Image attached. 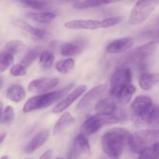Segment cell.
<instances>
[{
	"label": "cell",
	"instance_id": "44dd1931",
	"mask_svg": "<svg viewBox=\"0 0 159 159\" xmlns=\"http://www.w3.org/2000/svg\"><path fill=\"white\" fill-rule=\"evenodd\" d=\"M26 91L24 88L20 85H12L6 92V97L14 102H20L26 97Z\"/></svg>",
	"mask_w": 159,
	"mask_h": 159
},
{
	"label": "cell",
	"instance_id": "cb8c5ba5",
	"mask_svg": "<svg viewBox=\"0 0 159 159\" xmlns=\"http://www.w3.org/2000/svg\"><path fill=\"white\" fill-rule=\"evenodd\" d=\"M82 45L76 42H68L65 43L61 47V54L63 56L69 57V56L75 55L82 51Z\"/></svg>",
	"mask_w": 159,
	"mask_h": 159
},
{
	"label": "cell",
	"instance_id": "60d3db41",
	"mask_svg": "<svg viewBox=\"0 0 159 159\" xmlns=\"http://www.w3.org/2000/svg\"><path fill=\"white\" fill-rule=\"evenodd\" d=\"M64 1H71V0H64Z\"/></svg>",
	"mask_w": 159,
	"mask_h": 159
},
{
	"label": "cell",
	"instance_id": "484cf974",
	"mask_svg": "<svg viewBox=\"0 0 159 159\" xmlns=\"http://www.w3.org/2000/svg\"><path fill=\"white\" fill-rule=\"evenodd\" d=\"M54 61V55L49 51H43L39 55V63L43 69H49L51 68Z\"/></svg>",
	"mask_w": 159,
	"mask_h": 159
},
{
	"label": "cell",
	"instance_id": "d4e9b609",
	"mask_svg": "<svg viewBox=\"0 0 159 159\" xmlns=\"http://www.w3.org/2000/svg\"><path fill=\"white\" fill-rule=\"evenodd\" d=\"M159 158V141L144 148L139 154V158Z\"/></svg>",
	"mask_w": 159,
	"mask_h": 159
},
{
	"label": "cell",
	"instance_id": "9a60e30c",
	"mask_svg": "<svg viewBox=\"0 0 159 159\" xmlns=\"http://www.w3.org/2000/svg\"><path fill=\"white\" fill-rule=\"evenodd\" d=\"M96 113L99 114H115L117 115V103L113 98L99 100V102L95 107Z\"/></svg>",
	"mask_w": 159,
	"mask_h": 159
},
{
	"label": "cell",
	"instance_id": "1f68e13d",
	"mask_svg": "<svg viewBox=\"0 0 159 159\" xmlns=\"http://www.w3.org/2000/svg\"><path fill=\"white\" fill-rule=\"evenodd\" d=\"M14 117H15V113H14L13 107L12 106H7L4 110H2L0 122L5 125H9L12 123Z\"/></svg>",
	"mask_w": 159,
	"mask_h": 159
},
{
	"label": "cell",
	"instance_id": "836d02e7",
	"mask_svg": "<svg viewBox=\"0 0 159 159\" xmlns=\"http://www.w3.org/2000/svg\"><path fill=\"white\" fill-rule=\"evenodd\" d=\"M122 16H113L104 19V20H100V26L101 28L111 27V26L119 24L122 21Z\"/></svg>",
	"mask_w": 159,
	"mask_h": 159
},
{
	"label": "cell",
	"instance_id": "7402d4cb",
	"mask_svg": "<svg viewBox=\"0 0 159 159\" xmlns=\"http://www.w3.org/2000/svg\"><path fill=\"white\" fill-rule=\"evenodd\" d=\"M121 1H124V0H84V1L75 3L73 7L76 9H84L97 7L102 5L110 4V3L119 2Z\"/></svg>",
	"mask_w": 159,
	"mask_h": 159
},
{
	"label": "cell",
	"instance_id": "4316f807",
	"mask_svg": "<svg viewBox=\"0 0 159 159\" xmlns=\"http://www.w3.org/2000/svg\"><path fill=\"white\" fill-rule=\"evenodd\" d=\"M14 62V55L6 50L0 53V73L4 72Z\"/></svg>",
	"mask_w": 159,
	"mask_h": 159
},
{
	"label": "cell",
	"instance_id": "5bb4252c",
	"mask_svg": "<svg viewBox=\"0 0 159 159\" xmlns=\"http://www.w3.org/2000/svg\"><path fill=\"white\" fill-rule=\"evenodd\" d=\"M68 30H94L101 28L100 20H72L65 23Z\"/></svg>",
	"mask_w": 159,
	"mask_h": 159
},
{
	"label": "cell",
	"instance_id": "7a4b0ae2",
	"mask_svg": "<svg viewBox=\"0 0 159 159\" xmlns=\"http://www.w3.org/2000/svg\"><path fill=\"white\" fill-rule=\"evenodd\" d=\"M73 85H69L60 90L51 93H43L30 98L23 106V111L24 113H30L34 110H40L50 107L64 97L72 89Z\"/></svg>",
	"mask_w": 159,
	"mask_h": 159
},
{
	"label": "cell",
	"instance_id": "d590c367",
	"mask_svg": "<svg viewBox=\"0 0 159 159\" xmlns=\"http://www.w3.org/2000/svg\"><path fill=\"white\" fill-rule=\"evenodd\" d=\"M148 35V37H150L152 39L151 41L152 42H155V43H158L159 44V30H155V31H152V32H149Z\"/></svg>",
	"mask_w": 159,
	"mask_h": 159
},
{
	"label": "cell",
	"instance_id": "603a6c76",
	"mask_svg": "<svg viewBox=\"0 0 159 159\" xmlns=\"http://www.w3.org/2000/svg\"><path fill=\"white\" fill-rule=\"evenodd\" d=\"M28 18L38 23H49L55 19V14L51 12H28L26 14Z\"/></svg>",
	"mask_w": 159,
	"mask_h": 159
},
{
	"label": "cell",
	"instance_id": "3957f363",
	"mask_svg": "<svg viewBox=\"0 0 159 159\" xmlns=\"http://www.w3.org/2000/svg\"><path fill=\"white\" fill-rule=\"evenodd\" d=\"M159 141V129L140 130L130 135L128 147L133 153L140 154L144 148Z\"/></svg>",
	"mask_w": 159,
	"mask_h": 159
},
{
	"label": "cell",
	"instance_id": "8992f818",
	"mask_svg": "<svg viewBox=\"0 0 159 159\" xmlns=\"http://www.w3.org/2000/svg\"><path fill=\"white\" fill-rule=\"evenodd\" d=\"M158 43L155 42L150 41L149 43L139 47L138 48L135 49L130 54L125 56L124 59L123 60V65H135L136 67L141 68L145 65V61L152 53L155 51Z\"/></svg>",
	"mask_w": 159,
	"mask_h": 159
},
{
	"label": "cell",
	"instance_id": "e0dca14e",
	"mask_svg": "<svg viewBox=\"0 0 159 159\" xmlns=\"http://www.w3.org/2000/svg\"><path fill=\"white\" fill-rule=\"evenodd\" d=\"M49 137V131L48 130H43L37 133L32 139L30 141L27 145L25 148V151L27 153H32L36 150L40 148L47 141Z\"/></svg>",
	"mask_w": 159,
	"mask_h": 159
},
{
	"label": "cell",
	"instance_id": "74e56055",
	"mask_svg": "<svg viewBox=\"0 0 159 159\" xmlns=\"http://www.w3.org/2000/svg\"><path fill=\"white\" fill-rule=\"evenodd\" d=\"M5 138H6V134H0V144L3 142Z\"/></svg>",
	"mask_w": 159,
	"mask_h": 159
},
{
	"label": "cell",
	"instance_id": "6da1fadb",
	"mask_svg": "<svg viewBox=\"0 0 159 159\" xmlns=\"http://www.w3.org/2000/svg\"><path fill=\"white\" fill-rule=\"evenodd\" d=\"M131 134L124 128L114 127L106 132L101 138L102 150L107 156L117 158L129 145Z\"/></svg>",
	"mask_w": 159,
	"mask_h": 159
},
{
	"label": "cell",
	"instance_id": "83f0119b",
	"mask_svg": "<svg viewBox=\"0 0 159 159\" xmlns=\"http://www.w3.org/2000/svg\"><path fill=\"white\" fill-rule=\"evenodd\" d=\"M145 124L153 128L159 129V105L153 106L146 119Z\"/></svg>",
	"mask_w": 159,
	"mask_h": 159
},
{
	"label": "cell",
	"instance_id": "30bf717a",
	"mask_svg": "<svg viewBox=\"0 0 159 159\" xmlns=\"http://www.w3.org/2000/svg\"><path fill=\"white\" fill-rule=\"evenodd\" d=\"M87 87L84 85H80L76 87L73 91H71L69 94L65 96L61 99V100L54 106L52 110L53 113H60L63 112L64 110H67L71 104L75 102L85 91H86Z\"/></svg>",
	"mask_w": 159,
	"mask_h": 159
},
{
	"label": "cell",
	"instance_id": "f1b7e54d",
	"mask_svg": "<svg viewBox=\"0 0 159 159\" xmlns=\"http://www.w3.org/2000/svg\"><path fill=\"white\" fill-rule=\"evenodd\" d=\"M74 67L75 61L72 58L59 61L55 65L56 70L61 74H67L69 71H71L74 68Z\"/></svg>",
	"mask_w": 159,
	"mask_h": 159
},
{
	"label": "cell",
	"instance_id": "2e32d148",
	"mask_svg": "<svg viewBox=\"0 0 159 159\" xmlns=\"http://www.w3.org/2000/svg\"><path fill=\"white\" fill-rule=\"evenodd\" d=\"M135 92H136V88L132 84V82H130L121 87L112 98H113L119 103L126 105L131 100L132 96L134 94Z\"/></svg>",
	"mask_w": 159,
	"mask_h": 159
},
{
	"label": "cell",
	"instance_id": "d6a6232c",
	"mask_svg": "<svg viewBox=\"0 0 159 159\" xmlns=\"http://www.w3.org/2000/svg\"><path fill=\"white\" fill-rule=\"evenodd\" d=\"M23 6L35 10H42L47 7L45 2L42 0H19Z\"/></svg>",
	"mask_w": 159,
	"mask_h": 159
},
{
	"label": "cell",
	"instance_id": "7c38bea8",
	"mask_svg": "<svg viewBox=\"0 0 159 159\" xmlns=\"http://www.w3.org/2000/svg\"><path fill=\"white\" fill-rule=\"evenodd\" d=\"M90 154H91V148L88 139L85 135L80 134L75 139L68 158H78L82 155H90Z\"/></svg>",
	"mask_w": 159,
	"mask_h": 159
},
{
	"label": "cell",
	"instance_id": "d6986e66",
	"mask_svg": "<svg viewBox=\"0 0 159 159\" xmlns=\"http://www.w3.org/2000/svg\"><path fill=\"white\" fill-rule=\"evenodd\" d=\"M14 23L16 26L20 27L23 30L26 31L29 34H31L33 37L37 39H43L46 36V30L40 28H36L31 26L30 24L21 20H16L14 21Z\"/></svg>",
	"mask_w": 159,
	"mask_h": 159
},
{
	"label": "cell",
	"instance_id": "4fadbf2b",
	"mask_svg": "<svg viewBox=\"0 0 159 159\" xmlns=\"http://www.w3.org/2000/svg\"><path fill=\"white\" fill-rule=\"evenodd\" d=\"M134 44V40L131 37L116 39L112 41L107 48V52L109 54H120L128 51Z\"/></svg>",
	"mask_w": 159,
	"mask_h": 159
},
{
	"label": "cell",
	"instance_id": "f546056e",
	"mask_svg": "<svg viewBox=\"0 0 159 159\" xmlns=\"http://www.w3.org/2000/svg\"><path fill=\"white\" fill-rule=\"evenodd\" d=\"M26 48V45L23 42H22L20 40H10L6 44V50L11 53L12 54L15 55V54H19L21 51L24 50Z\"/></svg>",
	"mask_w": 159,
	"mask_h": 159
},
{
	"label": "cell",
	"instance_id": "ab89813d",
	"mask_svg": "<svg viewBox=\"0 0 159 159\" xmlns=\"http://www.w3.org/2000/svg\"><path fill=\"white\" fill-rule=\"evenodd\" d=\"M9 158V156H2L1 158Z\"/></svg>",
	"mask_w": 159,
	"mask_h": 159
},
{
	"label": "cell",
	"instance_id": "277c9868",
	"mask_svg": "<svg viewBox=\"0 0 159 159\" xmlns=\"http://www.w3.org/2000/svg\"><path fill=\"white\" fill-rule=\"evenodd\" d=\"M120 121V119L115 114H99L89 117L81 127V134L89 136L96 133L101 127L105 125L115 124Z\"/></svg>",
	"mask_w": 159,
	"mask_h": 159
},
{
	"label": "cell",
	"instance_id": "8fae6325",
	"mask_svg": "<svg viewBox=\"0 0 159 159\" xmlns=\"http://www.w3.org/2000/svg\"><path fill=\"white\" fill-rule=\"evenodd\" d=\"M59 83L57 78H42L29 83L28 90L34 93H43L53 89Z\"/></svg>",
	"mask_w": 159,
	"mask_h": 159
},
{
	"label": "cell",
	"instance_id": "9c48e42d",
	"mask_svg": "<svg viewBox=\"0 0 159 159\" xmlns=\"http://www.w3.org/2000/svg\"><path fill=\"white\" fill-rule=\"evenodd\" d=\"M133 73L129 67L120 68L112 76L110 81V94L111 97H113L116 92L126 84L132 82Z\"/></svg>",
	"mask_w": 159,
	"mask_h": 159
},
{
	"label": "cell",
	"instance_id": "52a82bcc",
	"mask_svg": "<svg viewBox=\"0 0 159 159\" xmlns=\"http://www.w3.org/2000/svg\"><path fill=\"white\" fill-rule=\"evenodd\" d=\"M153 106V101L149 96L141 95L135 98L130 106V110L135 123L139 125L145 124L148 115Z\"/></svg>",
	"mask_w": 159,
	"mask_h": 159
},
{
	"label": "cell",
	"instance_id": "ffe728a7",
	"mask_svg": "<svg viewBox=\"0 0 159 159\" xmlns=\"http://www.w3.org/2000/svg\"><path fill=\"white\" fill-rule=\"evenodd\" d=\"M159 84V74L143 73L139 78V85L143 90L148 91Z\"/></svg>",
	"mask_w": 159,
	"mask_h": 159
},
{
	"label": "cell",
	"instance_id": "ba28073f",
	"mask_svg": "<svg viewBox=\"0 0 159 159\" xmlns=\"http://www.w3.org/2000/svg\"><path fill=\"white\" fill-rule=\"evenodd\" d=\"M107 89L106 85H99L90 89L79 101L76 106V110L78 111H89L95 108L102 95L107 91Z\"/></svg>",
	"mask_w": 159,
	"mask_h": 159
},
{
	"label": "cell",
	"instance_id": "e575fe53",
	"mask_svg": "<svg viewBox=\"0 0 159 159\" xmlns=\"http://www.w3.org/2000/svg\"><path fill=\"white\" fill-rule=\"evenodd\" d=\"M26 71H27V68L23 66L21 63H19L11 68L10 74L15 77H19V76L25 75L26 74Z\"/></svg>",
	"mask_w": 159,
	"mask_h": 159
},
{
	"label": "cell",
	"instance_id": "8d00e7d4",
	"mask_svg": "<svg viewBox=\"0 0 159 159\" xmlns=\"http://www.w3.org/2000/svg\"><path fill=\"white\" fill-rule=\"evenodd\" d=\"M53 152L52 150H48L40 157V158H51L52 157Z\"/></svg>",
	"mask_w": 159,
	"mask_h": 159
},
{
	"label": "cell",
	"instance_id": "ac0fdd59",
	"mask_svg": "<svg viewBox=\"0 0 159 159\" xmlns=\"http://www.w3.org/2000/svg\"><path fill=\"white\" fill-rule=\"evenodd\" d=\"M75 123V120L69 112H65L55 124L54 127V134L57 135L63 133L65 130Z\"/></svg>",
	"mask_w": 159,
	"mask_h": 159
},
{
	"label": "cell",
	"instance_id": "4dcf8cb0",
	"mask_svg": "<svg viewBox=\"0 0 159 159\" xmlns=\"http://www.w3.org/2000/svg\"><path fill=\"white\" fill-rule=\"evenodd\" d=\"M40 54V49L39 48H34V49L30 50L26 55L23 57V58L22 59L21 62L20 63L25 66L26 68L30 66L33 63H34V61L39 57Z\"/></svg>",
	"mask_w": 159,
	"mask_h": 159
},
{
	"label": "cell",
	"instance_id": "f35d334b",
	"mask_svg": "<svg viewBox=\"0 0 159 159\" xmlns=\"http://www.w3.org/2000/svg\"><path fill=\"white\" fill-rule=\"evenodd\" d=\"M3 110V104L2 102H0V119H1V115H2V112Z\"/></svg>",
	"mask_w": 159,
	"mask_h": 159
},
{
	"label": "cell",
	"instance_id": "5b68a950",
	"mask_svg": "<svg viewBox=\"0 0 159 159\" xmlns=\"http://www.w3.org/2000/svg\"><path fill=\"white\" fill-rule=\"evenodd\" d=\"M159 4V0H138L132 9L128 22L138 25L145 21Z\"/></svg>",
	"mask_w": 159,
	"mask_h": 159
}]
</instances>
